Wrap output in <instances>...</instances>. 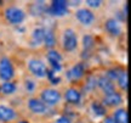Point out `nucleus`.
<instances>
[{
  "mask_svg": "<svg viewBox=\"0 0 131 123\" xmlns=\"http://www.w3.org/2000/svg\"><path fill=\"white\" fill-rule=\"evenodd\" d=\"M14 77V68L7 57H3L0 60V78L9 81Z\"/></svg>",
  "mask_w": 131,
  "mask_h": 123,
  "instance_id": "obj_1",
  "label": "nucleus"
},
{
  "mask_svg": "<svg viewBox=\"0 0 131 123\" xmlns=\"http://www.w3.org/2000/svg\"><path fill=\"white\" fill-rule=\"evenodd\" d=\"M5 16L9 22L11 23H21L24 20V12L17 7H10L5 11Z\"/></svg>",
  "mask_w": 131,
  "mask_h": 123,
  "instance_id": "obj_2",
  "label": "nucleus"
},
{
  "mask_svg": "<svg viewBox=\"0 0 131 123\" xmlns=\"http://www.w3.org/2000/svg\"><path fill=\"white\" fill-rule=\"evenodd\" d=\"M63 46L67 51H72L77 48V35L74 31L67 29L63 34Z\"/></svg>",
  "mask_w": 131,
  "mask_h": 123,
  "instance_id": "obj_3",
  "label": "nucleus"
},
{
  "mask_svg": "<svg viewBox=\"0 0 131 123\" xmlns=\"http://www.w3.org/2000/svg\"><path fill=\"white\" fill-rule=\"evenodd\" d=\"M28 66H29L30 72H32L34 76L39 77V78H42V77L46 76L47 70H46V67H45V65H44L41 61H38V60H30Z\"/></svg>",
  "mask_w": 131,
  "mask_h": 123,
  "instance_id": "obj_4",
  "label": "nucleus"
},
{
  "mask_svg": "<svg viewBox=\"0 0 131 123\" xmlns=\"http://www.w3.org/2000/svg\"><path fill=\"white\" fill-rule=\"evenodd\" d=\"M50 12H51L53 16H64L68 12V9H67V3L63 1V0H55L52 1V5L50 7Z\"/></svg>",
  "mask_w": 131,
  "mask_h": 123,
  "instance_id": "obj_5",
  "label": "nucleus"
},
{
  "mask_svg": "<svg viewBox=\"0 0 131 123\" xmlns=\"http://www.w3.org/2000/svg\"><path fill=\"white\" fill-rule=\"evenodd\" d=\"M41 99L47 105H56L60 101V99H61V95H60V93L57 90L46 89L41 93Z\"/></svg>",
  "mask_w": 131,
  "mask_h": 123,
  "instance_id": "obj_6",
  "label": "nucleus"
},
{
  "mask_svg": "<svg viewBox=\"0 0 131 123\" xmlns=\"http://www.w3.org/2000/svg\"><path fill=\"white\" fill-rule=\"evenodd\" d=\"M75 16H77V18L83 24H85V26L91 24L92 22H94V18H95L94 14H92L91 11H89V10H86V9L78 10L77 14H75Z\"/></svg>",
  "mask_w": 131,
  "mask_h": 123,
  "instance_id": "obj_7",
  "label": "nucleus"
},
{
  "mask_svg": "<svg viewBox=\"0 0 131 123\" xmlns=\"http://www.w3.org/2000/svg\"><path fill=\"white\" fill-rule=\"evenodd\" d=\"M28 106L34 113H45V112L47 111L46 105L42 104L41 101H39V100H37V99H30L29 100Z\"/></svg>",
  "mask_w": 131,
  "mask_h": 123,
  "instance_id": "obj_8",
  "label": "nucleus"
},
{
  "mask_svg": "<svg viewBox=\"0 0 131 123\" xmlns=\"http://www.w3.org/2000/svg\"><path fill=\"white\" fill-rule=\"evenodd\" d=\"M97 84H98V87H100V88L106 93V95H109V94H112V93H115V90H114V85H113V83L108 79L107 77H102V78H100V79L97 81Z\"/></svg>",
  "mask_w": 131,
  "mask_h": 123,
  "instance_id": "obj_9",
  "label": "nucleus"
},
{
  "mask_svg": "<svg viewBox=\"0 0 131 123\" xmlns=\"http://www.w3.org/2000/svg\"><path fill=\"white\" fill-rule=\"evenodd\" d=\"M83 74H84V65L78 63L68 72V78L70 81H77V79H80Z\"/></svg>",
  "mask_w": 131,
  "mask_h": 123,
  "instance_id": "obj_10",
  "label": "nucleus"
},
{
  "mask_svg": "<svg viewBox=\"0 0 131 123\" xmlns=\"http://www.w3.org/2000/svg\"><path fill=\"white\" fill-rule=\"evenodd\" d=\"M122 101H123V99H122V96H120V94H118V93H112V94L104 96L103 104L108 105V106H117V105L122 104Z\"/></svg>",
  "mask_w": 131,
  "mask_h": 123,
  "instance_id": "obj_11",
  "label": "nucleus"
},
{
  "mask_svg": "<svg viewBox=\"0 0 131 123\" xmlns=\"http://www.w3.org/2000/svg\"><path fill=\"white\" fill-rule=\"evenodd\" d=\"M16 117V113L12 109L7 106H0V119L1 121H11Z\"/></svg>",
  "mask_w": 131,
  "mask_h": 123,
  "instance_id": "obj_12",
  "label": "nucleus"
},
{
  "mask_svg": "<svg viewBox=\"0 0 131 123\" xmlns=\"http://www.w3.org/2000/svg\"><path fill=\"white\" fill-rule=\"evenodd\" d=\"M106 29H107L111 34H113V35H119V34H120V27H119V23L113 18L108 20L107 22H106Z\"/></svg>",
  "mask_w": 131,
  "mask_h": 123,
  "instance_id": "obj_13",
  "label": "nucleus"
},
{
  "mask_svg": "<svg viewBox=\"0 0 131 123\" xmlns=\"http://www.w3.org/2000/svg\"><path fill=\"white\" fill-rule=\"evenodd\" d=\"M66 100L72 104H77L80 101V93L75 89H68L66 91Z\"/></svg>",
  "mask_w": 131,
  "mask_h": 123,
  "instance_id": "obj_14",
  "label": "nucleus"
},
{
  "mask_svg": "<svg viewBox=\"0 0 131 123\" xmlns=\"http://www.w3.org/2000/svg\"><path fill=\"white\" fill-rule=\"evenodd\" d=\"M44 42V29L42 28H37L33 32V38H32V45L37 46L40 45Z\"/></svg>",
  "mask_w": 131,
  "mask_h": 123,
  "instance_id": "obj_15",
  "label": "nucleus"
},
{
  "mask_svg": "<svg viewBox=\"0 0 131 123\" xmlns=\"http://www.w3.org/2000/svg\"><path fill=\"white\" fill-rule=\"evenodd\" d=\"M113 119L115 121V123H129V117H127V111L126 110H118L114 113Z\"/></svg>",
  "mask_w": 131,
  "mask_h": 123,
  "instance_id": "obj_16",
  "label": "nucleus"
},
{
  "mask_svg": "<svg viewBox=\"0 0 131 123\" xmlns=\"http://www.w3.org/2000/svg\"><path fill=\"white\" fill-rule=\"evenodd\" d=\"M44 42L47 48H52L55 45V35L51 29H44Z\"/></svg>",
  "mask_w": 131,
  "mask_h": 123,
  "instance_id": "obj_17",
  "label": "nucleus"
},
{
  "mask_svg": "<svg viewBox=\"0 0 131 123\" xmlns=\"http://www.w3.org/2000/svg\"><path fill=\"white\" fill-rule=\"evenodd\" d=\"M47 60L50 63H60V61L62 60L60 52L55 51V50H50L47 52Z\"/></svg>",
  "mask_w": 131,
  "mask_h": 123,
  "instance_id": "obj_18",
  "label": "nucleus"
},
{
  "mask_svg": "<svg viewBox=\"0 0 131 123\" xmlns=\"http://www.w3.org/2000/svg\"><path fill=\"white\" fill-rule=\"evenodd\" d=\"M91 107H92V111L95 112L96 116H104V115H106V109H104V106L101 105L100 102H96V101L92 102Z\"/></svg>",
  "mask_w": 131,
  "mask_h": 123,
  "instance_id": "obj_19",
  "label": "nucleus"
},
{
  "mask_svg": "<svg viewBox=\"0 0 131 123\" xmlns=\"http://www.w3.org/2000/svg\"><path fill=\"white\" fill-rule=\"evenodd\" d=\"M118 81H119V85H120V88L123 89H127V83H129V79H127V73L126 72H122L120 73V76L118 77Z\"/></svg>",
  "mask_w": 131,
  "mask_h": 123,
  "instance_id": "obj_20",
  "label": "nucleus"
},
{
  "mask_svg": "<svg viewBox=\"0 0 131 123\" xmlns=\"http://www.w3.org/2000/svg\"><path fill=\"white\" fill-rule=\"evenodd\" d=\"M45 10V6H44V3L40 1V3H37V4L33 5L32 7V12L33 15H35V16H39V15L42 14V11Z\"/></svg>",
  "mask_w": 131,
  "mask_h": 123,
  "instance_id": "obj_21",
  "label": "nucleus"
},
{
  "mask_svg": "<svg viewBox=\"0 0 131 123\" xmlns=\"http://www.w3.org/2000/svg\"><path fill=\"white\" fill-rule=\"evenodd\" d=\"M3 91H4V94H12V93H15V90H16V85L14 84V83H4V85H3Z\"/></svg>",
  "mask_w": 131,
  "mask_h": 123,
  "instance_id": "obj_22",
  "label": "nucleus"
},
{
  "mask_svg": "<svg viewBox=\"0 0 131 123\" xmlns=\"http://www.w3.org/2000/svg\"><path fill=\"white\" fill-rule=\"evenodd\" d=\"M83 44H84V49H91L94 46V39L91 35H85L84 39H83Z\"/></svg>",
  "mask_w": 131,
  "mask_h": 123,
  "instance_id": "obj_23",
  "label": "nucleus"
},
{
  "mask_svg": "<svg viewBox=\"0 0 131 123\" xmlns=\"http://www.w3.org/2000/svg\"><path fill=\"white\" fill-rule=\"evenodd\" d=\"M96 85H97V79H96L95 77H90L89 81H88V83H86V85H85V90H86V91L92 90Z\"/></svg>",
  "mask_w": 131,
  "mask_h": 123,
  "instance_id": "obj_24",
  "label": "nucleus"
},
{
  "mask_svg": "<svg viewBox=\"0 0 131 123\" xmlns=\"http://www.w3.org/2000/svg\"><path fill=\"white\" fill-rule=\"evenodd\" d=\"M120 76V73H118V70H111L107 72V78L111 79H118V77Z\"/></svg>",
  "mask_w": 131,
  "mask_h": 123,
  "instance_id": "obj_25",
  "label": "nucleus"
},
{
  "mask_svg": "<svg viewBox=\"0 0 131 123\" xmlns=\"http://www.w3.org/2000/svg\"><path fill=\"white\" fill-rule=\"evenodd\" d=\"M86 3H88V5H90L91 7H98L100 4H101V1H98V0H88Z\"/></svg>",
  "mask_w": 131,
  "mask_h": 123,
  "instance_id": "obj_26",
  "label": "nucleus"
},
{
  "mask_svg": "<svg viewBox=\"0 0 131 123\" xmlns=\"http://www.w3.org/2000/svg\"><path fill=\"white\" fill-rule=\"evenodd\" d=\"M26 88H27L28 91H32V90L34 89V83H33L32 81H28L27 82V84H26Z\"/></svg>",
  "mask_w": 131,
  "mask_h": 123,
  "instance_id": "obj_27",
  "label": "nucleus"
},
{
  "mask_svg": "<svg viewBox=\"0 0 131 123\" xmlns=\"http://www.w3.org/2000/svg\"><path fill=\"white\" fill-rule=\"evenodd\" d=\"M56 123H70V121L67 117H60V118L57 119Z\"/></svg>",
  "mask_w": 131,
  "mask_h": 123,
  "instance_id": "obj_28",
  "label": "nucleus"
},
{
  "mask_svg": "<svg viewBox=\"0 0 131 123\" xmlns=\"http://www.w3.org/2000/svg\"><path fill=\"white\" fill-rule=\"evenodd\" d=\"M51 66H52V68L55 70V71H61V65L60 63H51Z\"/></svg>",
  "mask_w": 131,
  "mask_h": 123,
  "instance_id": "obj_29",
  "label": "nucleus"
},
{
  "mask_svg": "<svg viewBox=\"0 0 131 123\" xmlns=\"http://www.w3.org/2000/svg\"><path fill=\"white\" fill-rule=\"evenodd\" d=\"M104 123H115V121L113 119V117H107L104 119Z\"/></svg>",
  "mask_w": 131,
  "mask_h": 123,
  "instance_id": "obj_30",
  "label": "nucleus"
},
{
  "mask_svg": "<svg viewBox=\"0 0 131 123\" xmlns=\"http://www.w3.org/2000/svg\"><path fill=\"white\" fill-rule=\"evenodd\" d=\"M60 81H61L60 78H55V77H53V78H52V79H51L52 84H58V83H60Z\"/></svg>",
  "mask_w": 131,
  "mask_h": 123,
  "instance_id": "obj_31",
  "label": "nucleus"
},
{
  "mask_svg": "<svg viewBox=\"0 0 131 123\" xmlns=\"http://www.w3.org/2000/svg\"><path fill=\"white\" fill-rule=\"evenodd\" d=\"M19 123H28V122H26V121H22V122H19Z\"/></svg>",
  "mask_w": 131,
  "mask_h": 123,
  "instance_id": "obj_32",
  "label": "nucleus"
}]
</instances>
